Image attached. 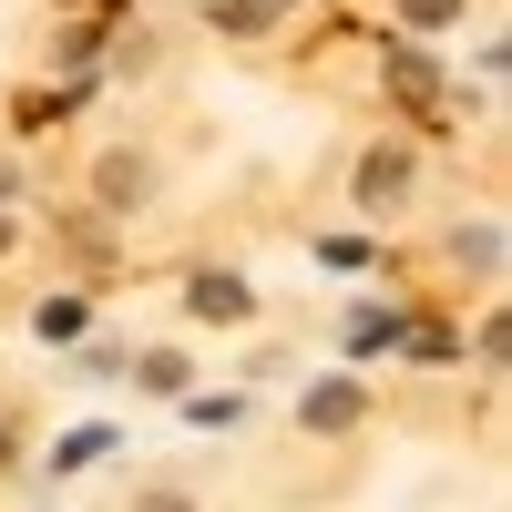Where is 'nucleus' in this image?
Listing matches in <instances>:
<instances>
[{
  "label": "nucleus",
  "mask_w": 512,
  "mask_h": 512,
  "mask_svg": "<svg viewBox=\"0 0 512 512\" xmlns=\"http://www.w3.org/2000/svg\"><path fill=\"white\" fill-rule=\"evenodd\" d=\"M461 11V0H410V21H451Z\"/></svg>",
  "instance_id": "20e7f679"
},
{
  "label": "nucleus",
  "mask_w": 512,
  "mask_h": 512,
  "mask_svg": "<svg viewBox=\"0 0 512 512\" xmlns=\"http://www.w3.org/2000/svg\"><path fill=\"white\" fill-rule=\"evenodd\" d=\"M195 318H246V287L236 277H195Z\"/></svg>",
  "instance_id": "f03ea898"
},
{
  "label": "nucleus",
  "mask_w": 512,
  "mask_h": 512,
  "mask_svg": "<svg viewBox=\"0 0 512 512\" xmlns=\"http://www.w3.org/2000/svg\"><path fill=\"white\" fill-rule=\"evenodd\" d=\"M400 185H410V164H400V154H369V175H359V195L379 205V195H400Z\"/></svg>",
  "instance_id": "7ed1b4c3"
},
{
  "label": "nucleus",
  "mask_w": 512,
  "mask_h": 512,
  "mask_svg": "<svg viewBox=\"0 0 512 512\" xmlns=\"http://www.w3.org/2000/svg\"><path fill=\"white\" fill-rule=\"evenodd\" d=\"M308 420H318V431H349V420H359V390H349V379H328V390L308 400Z\"/></svg>",
  "instance_id": "f257e3e1"
},
{
  "label": "nucleus",
  "mask_w": 512,
  "mask_h": 512,
  "mask_svg": "<svg viewBox=\"0 0 512 512\" xmlns=\"http://www.w3.org/2000/svg\"><path fill=\"white\" fill-rule=\"evenodd\" d=\"M144 512H185V502H144Z\"/></svg>",
  "instance_id": "39448f33"
}]
</instances>
